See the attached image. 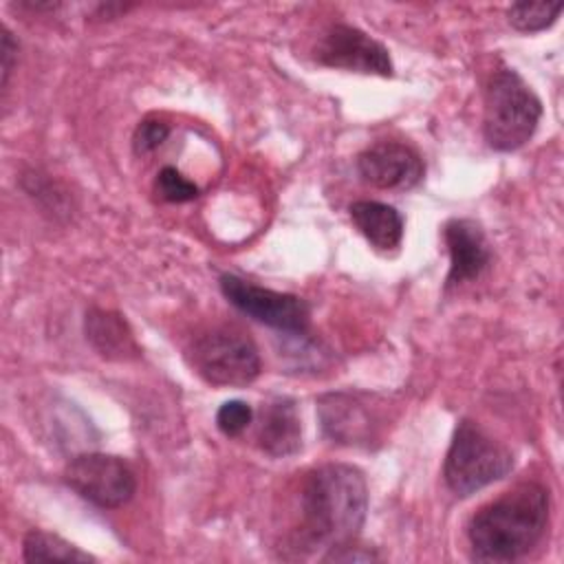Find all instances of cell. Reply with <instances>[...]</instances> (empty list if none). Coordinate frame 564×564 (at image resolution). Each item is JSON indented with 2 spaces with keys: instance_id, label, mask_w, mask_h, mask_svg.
Returning a JSON list of instances; mask_svg holds the SVG:
<instances>
[{
  "instance_id": "obj_8",
  "label": "cell",
  "mask_w": 564,
  "mask_h": 564,
  "mask_svg": "<svg viewBox=\"0 0 564 564\" xmlns=\"http://www.w3.org/2000/svg\"><path fill=\"white\" fill-rule=\"evenodd\" d=\"M315 59L330 68H346L381 77L392 75V59L388 48L348 24H335L322 35L315 48Z\"/></svg>"
},
{
  "instance_id": "obj_9",
  "label": "cell",
  "mask_w": 564,
  "mask_h": 564,
  "mask_svg": "<svg viewBox=\"0 0 564 564\" xmlns=\"http://www.w3.org/2000/svg\"><path fill=\"white\" fill-rule=\"evenodd\" d=\"M359 176L379 189H410L425 172L416 150L397 141H379L357 156Z\"/></svg>"
},
{
  "instance_id": "obj_3",
  "label": "cell",
  "mask_w": 564,
  "mask_h": 564,
  "mask_svg": "<svg viewBox=\"0 0 564 564\" xmlns=\"http://www.w3.org/2000/svg\"><path fill=\"white\" fill-rule=\"evenodd\" d=\"M542 104L527 82L511 68L496 70L485 88L482 134L491 150L513 152L535 132Z\"/></svg>"
},
{
  "instance_id": "obj_10",
  "label": "cell",
  "mask_w": 564,
  "mask_h": 564,
  "mask_svg": "<svg viewBox=\"0 0 564 564\" xmlns=\"http://www.w3.org/2000/svg\"><path fill=\"white\" fill-rule=\"evenodd\" d=\"M322 430L328 438L344 445H368L375 438V416L348 392H330L317 405Z\"/></svg>"
},
{
  "instance_id": "obj_17",
  "label": "cell",
  "mask_w": 564,
  "mask_h": 564,
  "mask_svg": "<svg viewBox=\"0 0 564 564\" xmlns=\"http://www.w3.org/2000/svg\"><path fill=\"white\" fill-rule=\"evenodd\" d=\"M154 189L156 194L167 200V203H187L194 200L198 196V187L194 185V181L185 178L176 167L165 165L154 181Z\"/></svg>"
},
{
  "instance_id": "obj_12",
  "label": "cell",
  "mask_w": 564,
  "mask_h": 564,
  "mask_svg": "<svg viewBox=\"0 0 564 564\" xmlns=\"http://www.w3.org/2000/svg\"><path fill=\"white\" fill-rule=\"evenodd\" d=\"M258 445L271 456H291L302 447V425L291 399H273L262 405L258 423Z\"/></svg>"
},
{
  "instance_id": "obj_4",
  "label": "cell",
  "mask_w": 564,
  "mask_h": 564,
  "mask_svg": "<svg viewBox=\"0 0 564 564\" xmlns=\"http://www.w3.org/2000/svg\"><path fill=\"white\" fill-rule=\"evenodd\" d=\"M511 469L513 454L502 443L494 441L469 419L456 425L443 465L445 485L454 496L467 498L505 478Z\"/></svg>"
},
{
  "instance_id": "obj_6",
  "label": "cell",
  "mask_w": 564,
  "mask_h": 564,
  "mask_svg": "<svg viewBox=\"0 0 564 564\" xmlns=\"http://www.w3.org/2000/svg\"><path fill=\"white\" fill-rule=\"evenodd\" d=\"M66 485L101 509H117L126 505L137 489L132 467L112 454L84 452L68 460L64 467Z\"/></svg>"
},
{
  "instance_id": "obj_19",
  "label": "cell",
  "mask_w": 564,
  "mask_h": 564,
  "mask_svg": "<svg viewBox=\"0 0 564 564\" xmlns=\"http://www.w3.org/2000/svg\"><path fill=\"white\" fill-rule=\"evenodd\" d=\"M167 134H170V126L165 121L152 119V117L143 119L137 126L134 134H132V150H134V154L143 156V154L154 152L167 139Z\"/></svg>"
},
{
  "instance_id": "obj_11",
  "label": "cell",
  "mask_w": 564,
  "mask_h": 564,
  "mask_svg": "<svg viewBox=\"0 0 564 564\" xmlns=\"http://www.w3.org/2000/svg\"><path fill=\"white\" fill-rule=\"evenodd\" d=\"M443 236L449 251L447 286L476 280L491 258L480 225L469 218H454L445 225Z\"/></svg>"
},
{
  "instance_id": "obj_5",
  "label": "cell",
  "mask_w": 564,
  "mask_h": 564,
  "mask_svg": "<svg viewBox=\"0 0 564 564\" xmlns=\"http://www.w3.org/2000/svg\"><path fill=\"white\" fill-rule=\"evenodd\" d=\"M192 368L212 386L240 388L260 375V355L251 337L231 326L198 335L189 346Z\"/></svg>"
},
{
  "instance_id": "obj_2",
  "label": "cell",
  "mask_w": 564,
  "mask_h": 564,
  "mask_svg": "<svg viewBox=\"0 0 564 564\" xmlns=\"http://www.w3.org/2000/svg\"><path fill=\"white\" fill-rule=\"evenodd\" d=\"M551 498L540 482H522L480 507L469 524V553L476 562H513L531 553L549 527Z\"/></svg>"
},
{
  "instance_id": "obj_1",
  "label": "cell",
  "mask_w": 564,
  "mask_h": 564,
  "mask_svg": "<svg viewBox=\"0 0 564 564\" xmlns=\"http://www.w3.org/2000/svg\"><path fill=\"white\" fill-rule=\"evenodd\" d=\"M368 511L361 469L326 463L311 469L300 487V529L311 546L337 549L355 542Z\"/></svg>"
},
{
  "instance_id": "obj_13",
  "label": "cell",
  "mask_w": 564,
  "mask_h": 564,
  "mask_svg": "<svg viewBox=\"0 0 564 564\" xmlns=\"http://www.w3.org/2000/svg\"><path fill=\"white\" fill-rule=\"evenodd\" d=\"M84 328H86V339L106 359L126 361V359L139 357L141 352L128 322L115 311L90 308L86 313Z\"/></svg>"
},
{
  "instance_id": "obj_16",
  "label": "cell",
  "mask_w": 564,
  "mask_h": 564,
  "mask_svg": "<svg viewBox=\"0 0 564 564\" xmlns=\"http://www.w3.org/2000/svg\"><path fill=\"white\" fill-rule=\"evenodd\" d=\"M562 13L560 2H516L507 9L509 24L522 33L549 29Z\"/></svg>"
},
{
  "instance_id": "obj_7",
  "label": "cell",
  "mask_w": 564,
  "mask_h": 564,
  "mask_svg": "<svg viewBox=\"0 0 564 564\" xmlns=\"http://www.w3.org/2000/svg\"><path fill=\"white\" fill-rule=\"evenodd\" d=\"M220 291L240 313L275 330L302 333L308 326V306L297 295L262 289L231 273L220 275Z\"/></svg>"
},
{
  "instance_id": "obj_15",
  "label": "cell",
  "mask_w": 564,
  "mask_h": 564,
  "mask_svg": "<svg viewBox=\"0 0 564 564\" xmlns=\"http://www.w3.org/2000/svg\"><path fill=\"white\" fill-rule=\"evenodd\" d=\"M22 557L26 562H95V557L64 538L33 529L24 535Z\"/></svg>"
},
{
  "instance_id": "obj_20",
  "label": "cell",
  "mask_w": 564,
  "mask_h": 564,
  "mask_svg": "<svg viewBox=\"0 0 564 564\" xmlns=\"http://www.w3.org/2000/svg\"><path fill=\"white\" fill-rule=\"evenodd\" d=\"M379 560V555L372 549L366 546H357V544H344L337 549H330L324 555V562H375Z\"/></svg>"
},
{
  "instance_id": "obj_21",
  "label": "cell",
  "mask_w": 564,
  "mask_h": 564,
  "mask_svg": "<svg viewBox=\"0 0 564 564\" xmlns=\"http://www.w3.org/2000/svg\"><path fill=\"white\" fill-rule=\"evenodd\" d=\"M0 57H2V88L9 84V75L13 70V62L18 57V42L13 40L11 31L2 26V44H0Z\"/></svg>"
},
{
  "instance_id": "obj_14",
  "label": "cell",
  "mask_w": 564,
  "mask_h": 564,
  "mask_svg": "<svg viewBox=\"0 0 564 564\" xmlns=\"http://www.w3.org/2000/svg\"><path fill=\"white\" fill-rule=\"evenodd\" d=\"M350 218L361 236L377 249H397L403 240V216L388 203L357 200L350 205Z\"/></svg>"
},
{
  "instance_id": "obj_18",
  "label": "cell",
  "mask_w": 564,
  "mask_h": 564,
  "mask_svg": "<svg viewBox=\"0 0 564 564\" xmlns=\"http://www.w3.org/2000/svg\"><path fill=\"white\" fill-rule=\"evenodd\" d=\"M251 419H253L251 405L240 401V399H231V401H225L218 408V412H216V427L225 436H238L242 430L249 427Z\"/></svg>"
}]
</instances>
